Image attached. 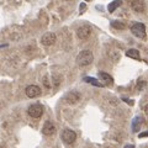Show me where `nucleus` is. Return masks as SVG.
Segmentation results:
<instances>
[{
  "label": "nucleus",
  "mask_w": 148,
  "mask_h": 148,
  "mask_svg": "<svg viewBox=\"0 0 148 148\" xmlns=\"http://www.w3.org/2000/svg\"><path fill=\"white\" fill-rule=\"evenodd\" d=\"M94 61V56H92V52L89 49H84L77 56V63L79 64L80 67H86Z\"/></svg>",
  "instance_id": "f257e3e1"
},
{
  "label": "nucleus",
  "mask_w": 148,
  "mask_h": 148,
  "mask_svg": "<svg viewBox=\"0 0 148 148\" xmlns=\"http://www.w3.org/2000/svg\"><path fill=\"white\" fill-rule=\"evenodd\" d=\"M27 112H29L31 117L38 119L42 116V114H43V106L40 104H32L29 108V110H27Z\"/></svg>",
  "instance_id": "f03ea898"
},
{
  "label": "nucleus",
  "mask_w": 148,
  "mask_h": 148,
  "mask_svg": "<svg viewBox=\"0 0 148 148\" xmlns=\"http://www.w3.org/2000/svg\"><path fill=\"white\" fill-rule=\"evenodd\" d=\"M131 32L138 38H145L146 37V27L143 24H140V22H137V24H135L131 27Z\"/></svg>",
  "instance_id": "7ed1b4c3"
},
{
  "label": "nucleus",
  "mask_w": 148,
  "mask_h": 148,
  "mask_svg": "<svg viewBox=\"0 0 148 148\" xmlns=\"http://www.w3.org/2000/svg\"><path fill=\"white\" fill-rule=\"evenodd\" d=\"M62 140L67 143V145H72V143H74V141L77 140V133L73 131V130H64V131L62 132Z\"/></svg>",
  "instance_id": "20e7f679"
},
{
  "label": "nucleus",
  "mask_w": 148,
  "mask_h": 148,
  "mask_svg": "<svg viewBox=\"0 0 148 148\" xmlns=\"http://www.w3.org/2000/svg\"><path fill=\"white\" fill-rule=\"evenodd\" d=\"M56 42V35L53 32H47L41 37V43L43 46H52Z\"/></svg>",
  "instance_id": "39448f33"
},
{
  "label": "nucleus",
  "mask_w": 148,
  "mask_h": 148,
  "mask_svg": "<svg viewBox=\"0 0 148 148\" xmlns=\"http://www.w3.org/2000/svg\"><path fill=\"white\" fill-rule=\"evenodd\" d=\"M90 34H91V29H90V26H88V25L80 26L79 29L77 30V35L80 40H86L88 37L90 36Z\"/></svg>",
  "instance_id": "423d86ee"
},
{
  "label": "nucleus",
  "mask_w": 148,
  "mask_h": 148,
  "mask_svg": "<svg viewBox=\"0 0 148 148\" xmlns=\"http://www.w3.org/2000/svg\"><path fill=\"white\" fill-rule=\"evenodd\" d=\"M25 92H26V95L29 96V98H36V96L41 95V88L32 84V85H29L26 88Z\"/></svg>",
  "instance_id": "0eeeda50"
},
{
  "label": "nucleus",
  "mask_w": 148,
  "mask_h": 148,
  "mask_svg": "<svg viewBox=\"0 0 148 148\" xmlns=\"http://www.w3.org/2000/svg\"><path fill=\"white\" fill-rule=\"evenodd\" d=\"M79 100H80V94L79 92H77V91H71V92H68V94L66 95V101L68 104H71V105L79 103Z\"/></svg>",
  "instance_id": "6e6552de"
},
{
  "label": "nucleus",
  "mask_w": 148,
  "mask_h": 148,
  "mask_svg": "<svg viewBox=\"0 0 148 148\" xmlns=\"http://www.w3.org/2000/svg\"><path fill=\"white\" fill-rule=\"evenodd\" d=\"M42 133L46 136H52L56 133V126L51 121H46L42 127Z\"/></svg>",
  "instance_id": "1a4fd4ad"
},
{
  "label": "nucleus",
  "mask_w": 148,
  "mask_h": 148,
  "mask_svg": "<svg viewBox=\"0 0 148 148\" xmlns=\"http://www.w3.org/2000/svg\"><path fill=\"white\" fill-rule=\"evenodd\" d=\"M131 8L136 12H143L146 10V5L143 1H131Z\"/></svg>",
  "instance_id": "9d476101"
},
{
  "label": "nucleus",
  "mask_w": 148,
  "mask_h": 148,
  "mask_svg": "<svg viewBox=\"0 0 148 148\" xmlns=\"http://www.w3.org/2000/svg\"><path fill=\"white\" fill-rule=\"evenodd\" d=\"M99 77H100V79L103 80L106 85H112V83H114V79H112V77L110 75V74L108 73H104V72H101L99 73Z\"/></svg>",
  "instance_id": "9b49d317"
},
{
  "label": "nucleus",
  "mask_w": 148,
  "mask_h": 148,
  "mask_svg": "<svg viewBox=\"0 0 148 148\" xmlns=\"http://www.w3.org/2000/svg\"><path fill=\"white\" fill-rule=\"evenodd\" d=\"M126 56L130 58H133V59H140V51H137L135 48H131L126 51Z\"/></svg>",
  "instance_id": "f8f14e48"
},
{
  "label": "nucleus",
  "mask_w": 148,
  "mask_h": 148,
  "mask_svg": "<svg viewBox=\"0 0 148 148\" xmlns=\"http://www.w3.org/2000/svg\"><path fill=\"white\" fill-rule=\"evenodd\" d=\"M141 123H142V117H140V116L135 117V120H133V122H132V131L133 132L138 131L141 127Z\"/></svg>",
  "instance_id": "ddd939ff"
},
{
  "label": "nucleus",
  "mask_w": 148,
  "mask_h": 148,
  "mask_svg": "<svg viewBox=\"0 0 148 148\" xmlns=\"http://www.w3.org/2000/svg\"><path fill=\"white\" fill-rule=\"evenodd\" d=\"M84 80H85L86 83H90V84L95 85V86H103V85H104V84H101V83H99L98 80L95 79V78H91V77H86V78H84Z\"/></svg>",
  "instance_id": "4468645a"
},
{
  "label": "nucleus",
  "mask_w": 148,
  "mask_h": 148,
  "mask_svg": "<svg viewBox=\"0 0 148 148\" xmlns=\"http://www.w3.org/2000/svg\"><path fill=\"white\" fill-rule=\"evenodd\" d=\"M121 4H122L121 1H112V3H110V4H109V6H108L109 11H110V12H114L120 5H121Z\"/></svg>",
  "instance_id": "2eb2a0df"
},
{
  "label": "nucleus",
  "mask_w": 148,
  "mask_h": 148,
  "mask_svg": "<svg viewBox=\"0 0 148 148\" xmlns=\"http://www.w3.org/2000/svg\"><path fill=\"white\" fill-rule=\"evenodd\" d=\"M111 26L116 30H125V27H126L122 22H120V21H111Z\"/></svg>",
  "instance_id": "dca6fc26"
},
{
  "label": "nucleus",
  "mask_w": 148,
  "mask_h": 148,
  "mask_svg": "<svg viewBox=\"0 0 148 148\" xmlns=\"http://www.w3.org/2000/svg\"><path fill=\"white\" fill-rule=\"evenodd\" d=\"M52 79H53V85L57 88V86L59 85V77H58V75H53Z\"/></svg>",
  "instance_id": "f3484780"
},
{
  "label": "nucleus",
  "mask_w": 148,
  "mask_h": 148,
  "mask_svg": "<svg viewBox=\"0 0 148 148\" xmlns=\"http://www.w3.org/2000/svg\"><path fill=\"white\" fill-rule=\"evenodd\" d=\"M43 84H45V86L47 88V89H49V88H51L49 83H48V78H47V77H43Z\"/></svg>",
  "instance_id": "a211bd4d"
},
{
  "label": "nucleus",
  "mask_w": 148,
  "mask_h": 148,
  "mask_svg": "<svg viewBox=\"0 0 148 148\" xmlns=\"http://www.w3.org/2000/svg\"><path fill=\"white\" fill-rule=\"evenodd\" d=\"M148 136V132H142L140 133V137H147Z\"/></svg>",
  "instance_id": "6ab92c4d"
},
{
  "label": "nucleus",
  "mask_w": 148,
  "mask_h": 148,
  "mask_svg": "<svg viewBox=\"0 0 148 148\" xmlns=\"http://www.w3.org/2000/svg\"><path fill=\"white\" fill-rule=\"evenodd\" d=\"M145 114L147 115V116H148V104L145 106Z\"/></svg>",
  "instance_id": "aec40b11"
},
{
  "label": "nucleus",
  "mask_w": 148,
  "mask_h": 148,
  "mask_svg": "<svg viewBox=\"0 0 148 148\" xmlns=\"http://www.w3.org/2000/svg\"><path fill=\"white\" fill-rule=\"evenodd\" d=\"M125 148H135V147H133L132 145H127V146H126V147H125Z\"/></svg>",
  "instance_id": "412c9836"
}]
</instances>
